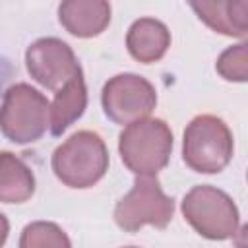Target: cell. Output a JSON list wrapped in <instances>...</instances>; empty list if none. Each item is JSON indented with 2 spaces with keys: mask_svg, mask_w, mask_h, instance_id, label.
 I'll return each instance as SVG.
<instances>
[{
  "mask_svg": "<svg viewBox=\"0 0 248 248\" xmlns=\"http://www.w3.org/2000/svg\"><path fill=\"white\" fill-rule=\"evenodd\" d=\"M8 232H10V223H8V219L0 213V248L4 246V242H6V238H8Z\"/></svg>",
  "mask_w": 248,
  "mask_h": 248,
  "instance_id": "cell-16",
  "label": "cell"
},
{
  "mask_svg": "<svg viewBox=\"0 0 248 248\" xmlns=\"http://www.w3.org/2000/svg\"><path fill=\"white\" fill-rule=\"evenodd\" d=\"M87 107V89L83 76L78 74L64 87H60L50 103V132L52 136H60L70 124H74Z\"/></svg>",
  "mask_w": 248,
  "mask_h": 248,
  "instance_id": "cell-12",
  "label": "cell"
},
{
  "mask_svg": "<svg viewBox=\"0 0 248 248\" xmlns=\"http://www.w3.org/2000/svg\"><path fill=\"white\" fill-rule=\"evenodd\" d=\"M58 19L68 33L89 39L108 25L110 6L103 0H68L58 6Z\"/></svg>",
  "mask_w": 248,
  "mask_h": 248,
  "instance_id": "cell-9",
  "label": "cell"
},
{
  "mask_svg": "<svg viewBox=\"0 0 248 248\" xmlns=\"http://www.w3.org/2000/svg\"><path fill=\"white\" fill-rule=\"evenodd\" d=\"M169 45H170V33L167 25L153 17L136 19L126 35V46L130 54L143 64L161 60Z\"/></svg>",
  "mask_w": 248,
  "mask_h": 248,
  "instance_id": "cell-11",
  "label": "cell"
},
{
  "mask_svg": "<svg viewBox=\"0 0 248 248\" xmlns=\"http://www.w3.org/2000/svg\"><path fill=\"white\" fill-rule=\"evenodd\" d=\"M217 72L227 81H246L248 78V48L246 43L229 46L215 64Z\"/></svg>",
  "mask_w": 248,
  "mask_h": 248,
  "instance_id": "cell-15",
  "label": "cell"
},
{
  "mask_svg": "<svg viewBox=\"0 0 248 248\" xmlns=\"http://www.w3.org/2000/svg\"><path fill=\"white\" fill-rule=\"evenodd\" d=\"M19 248H72V244L68 234L56 223L35 221L23 229Z\"/></svg>",
  "mask_w": 248,
  "mask_h": 248,
  "instance_id": "cell-14",
  "label": "cell"
},
{
  "mask_svg": "<svg viewBox=\"0 0 248 248\" xmlns=\"http://www.w3.org/2000/svg\"><path fill=\"white\" fill-rule=\"evenodd\" d=\"M122 163L138 176H155L169 163L172 132L159 118H143L124 128L118 140Z\"/></svg>",
  "mask_w": 248,
  "mask_h": 248,
  "instance_id": "cell-2",
  "label": "cell"
},
{
  "mask_svg": "<svg viewBox=\"0 0 248 248\" xmlns=\"http://www.w3.org/2000/svg\"><path fill=\"white\" fill-rule=\"evenodd\" d=\"M182 157L196 172L213 174L223 170L232 157V134L229 126L213 114L196 116L184 130Z\"/></svg>",
  "mask_w": 248,
  "mask_h": 248,
  "instance_id": "cell-4",
  "label": "cell"
},
{
  "mask_svg": "<svg viewBox=\"0 0 248 248\" xmlns=\"http://www.w3.org/2000/svg\"><path fill=\"white\" fill-rule=\"evenodd\" d=\"M174 213V202L169 198L155 176H138L134 188L116 203L114 221L128 232L140 231L143 225L165 229Z\"/></svg>",
  "mask_w": 248,
  "mask_h": 248,
  "instance_id": "cell-6",
  "label": "cell"
},
{
  "mask_svg": "<svg viewBox=\"0 0 248 248\" xmlns=\"http://www.w3.org/2000/svg\"><path fill=\"white\" fill-rule=\"evenodd\" d=\"M50 124V103L27 83L6 89L0 105V130L14 143L37 141Z\"/></svg>",
  "mask_w": 248,
  "mask_h": 248,
  "instance_id": "cell-3",
  "label": "cell"
},
{
  "mask_svg": "<svg viewBox=\"0 0 248 248\" xmlns=\"http://www.w3.org/2000/svg\"><path fill=\"white\" fill-rule=\"evenodd\" d=\"M35 192V176L31 169L14 153H0V202L23 203Z\"/></svg>",
  "mask_w": 248,
  "mask_h": 248,
  "instance_id": "cell-13",
  "label": "cell"
},
{
  "mask_svg": "<svg viewBox=\"0 0 248 248\" xmlns=\"http://www.w3.org/2000/svg\"><path fill=\"white\" fill-rule=\"evenodd\" d=\"M108 169L105 141L89 130L76 132L52 155V170L70 188H89L99 182Z\"/></svg>",
  "mask_w": 248,
  "mask_h": 248,
  "instance_id": "cell-1",
  "label": "cell"
},
{
  "mask_svg": "<svg viewBox=\"0 0 248 248\" xmlns=\"http://www.w3.org/2000/svg\"><path fill=\"white\" fill-rule=\"evenodd\" d=\"M25 66L35 81L52 91H58L72 78L81 74L74 50L56 37L35 41L25 52Z\"/></svg>",
  "mask_w": 248,
  "mask_h": 248,
  "instance_id": "cell-8",
  "label": "cell"
},
{
  "mask_svg": "<svg viewBox=\"0 0 248 248\" xmlns=\"http://www.w3.org/2000/svg\"><path fill=\"white\" fill-rule=\"evenodd\" d=\"M105 114L116 124H132L147 118L157 105L155 87L141 76L120 74L110 78L103 87Z\"/></svg>",
  "mask_w": 248,
  "mask_h": 248,
  "instance_id": "cell-7",
  "label": "cell"
},
{
  "mask_svg": "<svg viewBox=\"0 0 248 248\" xmlns=\"http://www.w3.org/2000/svg\"><path fill=\"white\" fill-rule=\"evenodd\" d=\"M198 17L217 33L244 39L248 33V2L244 0H217L192 2Z\"/></svg>",
  "mask_w": 248,
  "mask_h": 248,
  "instance_id": "cell-10",
  "label": "cell"
},
{
  "mask_svg": "<svg viewBox=\"0 0 248 248\" xmlns=\"http://www.w3.org/2000/svg\"><path fill=\"white\" fill-rule=\"evenodd\" d=\"M128 248H134V246H128Z\"/></svg>",
  "mask_w": 248,
  "mask_h": 248,
  "instance_id": "cell-17",
  "label": "cell"
},
{
  "mask_svg": "<svg viewBox=\"0 0 248 248\" xmlns=\"http://www.w3.org/2000/svg\"><path fill=\"white\" fill-rule=\"evenodd\" d=\"M184 219L209 240H227L238 231V209L223 190L202 184L182 200Z\"/></svg>",
  "mask_w": 248,
  "mask_h": 248,
  "instance_id": "cell-5",
  "label": "cell"
}]
</instances>
